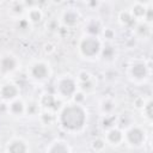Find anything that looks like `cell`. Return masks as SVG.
Instances as JSON below:
<instances>
[{"mask_svg":"<svg viewBox=\"0 0 153 153\" xmlns=\"http://www.w3.org/2000/svg\"><path fill=\"white\" fill-rule=\"evenodd\" d=\"M61 126L68 131H79L86 123L87 111L81 104H68L63 106L59 116Z\"/></svg>","mask_w":153,"mask_h":153,"instance_id":"1","label":"cell"},{"mask_svg":"<svg viewBox=\"0 0 153 153\" xmlns=\"http://www.w3.org/2000/svg\"><path fill=\"white\" fill-rule=\"evenodd\" d=\"M102 48V41L97 36L85 35L79 42V53L84 59H97Z\"/></svg>","mask_w":153,"mask_h":153,"instance_id":"2","label":"cell"},{"mask_svg":"<svg viewBox=\"0 0 153 153\" xmlns=\"http://www.w3.org/2000/svg\"><path fill=\"white\" fill-rule=\"evenodd\" d=\"M78 91V82L71 75H63L56 80V92L60 97H73Z\"/></svg>","mask_w":153,"mask_h":153,"instance_id":"3","label":"cell"},{"mask_svg":"<svg viewBox=\"0 0 153 153\" xmlns=\"http://www.w3.org/2000/svg\"><path fill=\"white\" fill-rule=\"evenodd\" d=\"M51 68L45 61H36L30 66V76L36 81H45L50 78Z\"/></svg>","mask_w":153,"mask_h":153,"instance_id":"4","label":"cell"},{"mask_svg":"<svg viewBox=\"0 0 153 153\" xmlns=\"http://www.w3.org/2000/svg\"><path fill=\"white\" fill-rule=\"evenodd\" d=\"M145 140V133L140 127H131L123 134V141L129 146H140Z\"/></svg>","mask_w":153,"mask_h":153,"instance_id":"5","label":"cell"},{"mask_svg":"<svg viewBox=\"0 0 153 153\" xmlns=\"http://www.w3.org/2000/svg\"><path fill=\"white\" fill-rule=\"evenodd\" d=\"M18 68V60L12 54H5L0 59V71L2 74H10Z\"/></svg>","mask_w":153,"mask_h":153,"instance_id":"6","label":"cell"},{"mask_svg":"<svg viewBox=\"0 0 153 153\" xmlns=\"http://www.w3.org/2000/svg\"><path fill=\"white\" fill-rule=\"evenodd\" d=\"M19 96V87L13 82H6L0 86V97L6 102H12Z\"/></svg>","mask_w":153,"mask_h":153,"instance_id":"7","label":"cell"},{"mask_svg":"<svg viewBox=\"0 0 153 153\" xmlns=\"http://www.w3.org/2000/svg\"><path fill=\"white\" fill-rule=\"evenodd\" d=\"M79 19H80V13L75 8H66L61 14L60 20L65 26L72 27V26L78 24Z\"/></svg>","mask_w":153,"mask_h":153,"instance_id":"8","label":"cell"},{"mask_svg":"<svg viewBox=\"0 0 153 153\" xmlns=\"http://www.w3.org/2000/svg\"><path fill=\"white\" fill-rule=\"evenodd\" d=\"M151 2H141V1H135L131 4L130 8L128 10L131 17L135 19V22H142L145 19V14L147 11V7Z\"/></svg>","mask_w":153,"mask_h":153,"instance_id":"9","label":"cell"},{"mask_svg":"<svg viewBox=\"0 0 153 153\" xmlns=\"http://www.w3.org/2000/svg\"><path fill=\"white\" fill-rule=\"evenodd\" d=\"M27 143L22 137H13L7 142L6 152L7 153H27Z\"/></svg>","mask_w":153,"mask_h":153,"instance_id":"10","label":"cell"},{"mask_svg":"<svg viewBox=\"0 0 153 153\" xmlns=\"http://www.w3.org/2000/svg\"><path fill=\"white\" fill-rule=\"evenodd\" d=\"M104 141L111 146H118L123 142V133L118 128L112 127L105 133Z\"/></svg>","mask_w":153,"mask_h":153,"instance_id":"11","label":"cell"},{"mask_svg":"<svg viewBox=\"0 0 153 153\" xmlns=\"http://www.w3.org/2000/svg\"><path fill=\"white\" fill-rule=\"evenodd\" d=\"M47 153H71V148L63 140H56L47 148Z\"/></svg>","mask_w":153,"mask_h":153,"instance_id":"12","label":"cell"},{"mask_svg":"<svg viewBox=\"0 0 153 153\" xmlns=\"http://www.w3.org/2000/svg\"><path fill=\"white\" fill-rule=\"evenodd\" d=\"M26 110V105L22 99H14L12 102H10V106H8V111L13 115V116H22L23 114H25Z\"/></svg>","mask_w":153,"mask_h":153,"instance_id":"13","label":"cell"},{"mask_svg":"<svg viewBox=\"0 0 153 153\" xmlns=\"http://www.w3.org/2000/svg\"><path fill=\"white\" fill-rule=\"evenodd\" d=\"M26 7H25V2H19V1H13L8 6V12L11 13L12 17L16 18H20L22 14L25 12Z\"/></svg>","mask_w":153,"mask_h":153,"instance_id":"14","label":"cell"},{"mask_svg":"<svg viewBox=\"0 0 153 153\" xmlns=\"http://www.w3.org/2000/svg\"><path fill=\"white\" fill-rule=\"evenodd\" d=\"M26 17H27V22L29 23H38V22H41L42 20V18H43V12H42V10L39 8V7H37V6H32V7H30V8H27V14H26Z\"/></svg>","mask_w":153,"mask_h":153,"instance_id":"15","label":"cell"},{"mask_svg":"<svg viewBox=\"0 0 153 153\" xmlns=\"http://www.w3.org/2000/svg\"><path fill=\"white\" fill-rule=\"evenodd\" d=\"M85 30L87 31V35L90 36H97L102 31V25L97 19H90L87 24L85 25Z\"/></svg>","mask_w":153,"mask_h":153,"instance_id":"16","label":"cell"},{"mask_svg":"<svg viewBox=\"0 0 153 153\" xmlns=\"http://www.w3.org/2000/svg\"><path fill=\"white\" fill-rule=\"evenodd\" d=\"M118 23L123 26H133L137 22H135V19L131 17L129 11L127 10V11H121L118 13Z\"/></svg>","mask_w":153,"mask_h":153,"instance_id":"17","label":"cell"},{"mask_svg":"<svg viewBox=\"0 0 153 153\" xmlns=\"http://www.w3.org/2000/svg\"><path fill=\"white\" fill-rule=\"evenodd\" d=\"M99 108H100V111L104 116H109V115H111L112 110L115 109V104L110 98H106V99H103L100 102Z\"/></svg>","mask_w":153,"mask_h":153,"instance_id":"18","label":"cell"},{"mask_svg":"<svg viewBox=\"0 0 153 153\" xmlns=\"http://www.w3.org/2000/svg\"><path fill=\"white\" fill-rule=\"evenodd\" d=\"M105 145H106V142L104 141V139H96V140H93V142H92V149L93 151H96V152H100V151H103V148L105 147Z\"/></svg>","mask_w":153,"mask_h":153,"instance_id":"19","label":"cell"},{"mask_svg":"<svg viewBox=\"0 0 153 153\" xmlns=\"http://www.w3.org/2000/svg\"><path fill=\"white\" fill-rule=\"evenodd\" d=\"M76 79H78V81H79L80 84H82V82L90 81V80L92 79V76H91V74H90L88 72H86V71H81V72H79Z\"/></svg>","mask_w":153,"mask_h":153,"instance_id":"20","label":"cell"},{"mask_svg":"<svg viewBox=\"0 0 153 153\" xmlns=\"http://www.w3.org/2000/svg\"><path fill=\"white\" fill-rule=\"evenodd\" d=\"M73 100L75 104H82V102L85 100V93L82 91H76L74 94H73Z\"/></svg>","mask_w":153,"mask_h":153,"instance_id":"21","label":"cell"},{"mask_svg":"<svg viewBox=\"0 0 153 153\" xmlns=\"http://www.w3.org/2000/svg\"><path fill=\"white\" fill-rule=\"evenodd\" d=\"M103 36H104L105 39H112L115 37V31L110 27H106V29L104 27L103 29Z\"/></svg>","mask_w":153,"mask_h":153,"instance_id":"22","label":"cell"},{"mask_svg":"<svg viewBox=\"0 0 153 153\" xmlns=\"http://www.w3.org/2000/svg\"><path fill=\"white\" fill-rule=\"evenodd\" d=\"M48 50L54 51V48H51V44H50V43H48V44H45V45H44V51H45V53H48Z\"/></svg>","mask_w":153,"mask_h":153,"instance_id":"23","label":"cell"},{"mask_svg":"<svg viewBox=\"0 0 153 153\" xmlns=\"http://www.w3.org/2000/svg\"><path fill=\"white\" fill-rule=\"evenodd\" d=\"M84 153H91V152H84Z\"/></svg>","mask_w":153,"mask_h":153,"instance_id":"24","label":"cell"}]
</instances>
